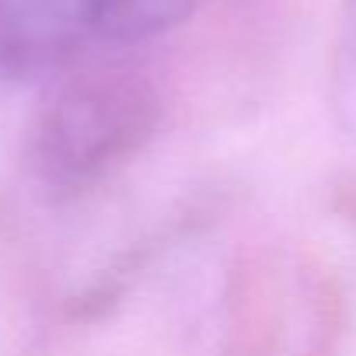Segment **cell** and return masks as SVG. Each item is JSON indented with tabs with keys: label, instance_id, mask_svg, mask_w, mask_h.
<instances>
[{
	"label": "cell",
	"instance_id": "6da1fadb",
	"mask_svg": "<svg viewBox=\"0 0 356 356\" xmlns=\"http://www.w3.org/2000/svg\"><path fill=\"white\" fill-rule=\"evenodd\" d=\"M161 122V98L133 70H88L49 98L35 126V171L53 193H88L119 171Z\"/></svg>",
	"mask_w": 356,
	"mask_h": 356
},
{
	"label": "cell",
	"instance_id": "7a4b0ae2",
	"mask_svg": "<svg viewBox=\"0 0 356 356\" xmlns=\"http://www.w3.org/2000/svg\"><path fill=\"white\" fill-rule=\"evenodd\" d=\"M91 32V0H0V77L56 74Z\"/></svg>",
	"mask_w": 356,
	"mask_h": 356
},
{
	"label": "cell",
	"instance_id": "277c9868",
	"mask_svg": "<svg viewBox=\"0 0 356 356\" xmlns=\"http://www.w3.org/2000/svg\"><path fill=\"white\" fill-rule=\"evenodd\" d=\"M342 108L349 112L353 126H356V29L346 49V70H342Z\"/></svg>",
	"mask_w": 356,
	"mask_h": 356
},
{
	"label": "cell",
	"instance_id": "3957f363",
	"mask_svg": "<svg viewBox=\"0 0 356 356\" xmlns=\"http://www.w3.org/2000/svg\"><path fill=\"white\" fill-rule=\"evenodd\" d=\"M203 0H91V32L108 42H143L182 25Z\"/></svg>",
	"mask_w": 356,
	"mask_h": 356
}]
</instances>
